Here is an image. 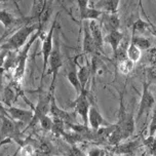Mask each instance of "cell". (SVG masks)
I'll return each instance as SVG.
<instances>
[{
	"mask_svg": "<svg viewBox=\"0 0 156 156\" xmlns=\"http://www.w3.org/2000/svg\"><path fill=\"white\" fill-rule=\"evenodd\" d=\"M39 28V24L27 23L21 28H19L16 31L9 37L4 40L3 43L0 44V51H20L24 47V45L28 42L30 37L37 31Z\"/></svg>",
	"mask_w": 156,
	"mask_h": 156,
	"instance_id": "1",
	"label": "cell"
},
{
	"mask_svg": "<svg viewBox=\"0 0 156 156\" xmlns=\"http://www.w3.org/2000/svg\"><path fill=\"white\" fill-rule=\"evenodd\" d=\"M1 117V124H0V147L4 144L10 143L12 141L18 142L20 146L24 143L21 140V132L20 126L22 123L15 121L7 115H0Z\"/></svg>",
	"mask_w": 156,
	"mask_h": 156,
	"instance_id": "2",
	"label": "cell"
},
{
	"mask_svg": "<svg viewBox=\"0 0 156 156\" xmlns=\"http://www.w3.org/2000/svg\"><path fill=\"white\" fill-rule=\"evenodd\" d=\"M38 38H40V33L38 31H36L34 34L30 37V39L24 45L23 48L20 51L19 55H18V63H16L15 70L12 72V76L10 78L12 81L19 83V84H23V80H24V76H25V72H26V65H27L28 55H29L30 48H31L32 45L34 44V42Z\"/></svg>",
	"mask_w": 156,
	"mask_h": 156,
	"instance_id": "3",
	"label": "cell"
},
{
	"mask_svg": "<svg viewBox=\"0 0 156 156\" xmlns=\"http://www.w3.org/2000/svg\"><path fill=\"white\" fill-rule=\"evenodd\" d=\"M63 55L62 51H61V45L58 38L55 41H54V47H52V51L51 55H49V61H48V68H47V74L52 75V79L51 86H49V91L51 94H55V81H57V77L58 74V71L61 70L63 66Z\"/></svg>",
	"mask_w": 156,
	"mask_h": 156,
	"instance_id": "4",
	"label": "cell"
},
{
	"mask_svg": "<svg viewBox=\"0 0 156 156\" xmlns=\"http://www.w3.org/2000/svg\"><path fill=\"white\" fill-rule=\"evenodd\" d=\"M58 21V15L55 16L54 23L51 24V28H49L48 32L46 33V35L44 36L42 40V47H41V54H42V72H41V82H40V87L42 88V80L45 77V73L48 68V61H49V55H51L52 51V47H54V34H55V25H57Z\"/></svg>",
	"mask_w": 156,
	"mask_h": 156,
	"instance_id": "5",
	"label": "cell"
},
{
	"mask_svg": "<svg viewBox=\"0 0 156 156\" xmlns=\"http://www.w3.org/2000/svg\"><path fill=\"white\" fill-rule=\"evenodd\" d=\"M135 117H133L132 113L126 112L123 105V98H122V94H120V107H119L118 121H117L116 125L123 133L124 140L129 138L135 132Z\"/></svg>",
	"mask_w": 156,
	"mask_h": 156,
	"instance_id": "6",
	"label": "cell"
},
{
	"mask_svg": "<svg viewBox=\"0 0 156 156\" xmlns=\"http://www.w3.org/2000/svg\"><path fill=\"white\" fill-rule=\"evenodd\" d=\"M156 104L155 98L150 90V83L147 81L143 82V91H142L141 101L139 104V110L136 113V120H140L145 114L148 117V114L152 109H154Z\"/></svg>",
	"mask_w": 156,
	"mask_h": 156,
	"instance_id": "7",
	"label": "cell"
},
{
	"mask_svg": "<svg viewBox=\"0 0 156 156\" xmlns=\"http://www.w3.org/2000/svg\"><path fill=\"white\" fill-rule=\"evenodd\" d=\"M88 90H82L77 94V98L72 102V107H74V112L80 116L82 123L88 125V112L90 108V101L88 99Z\"/></svg>",
	"mask_w": 156,
	"mask_h": 156,
	"instance_id": "8",
	"label": "cell"
},
{
	"mask_svg": "<svg viewBox=\"0 0 156 156\" xmlns=\"http://www.w3.org/2000/svg\"><path fill=\"white\" fill-rule=\"evenodd\" d=\"M6 112L8 116L15 121L28 125L30 124V122L33 119V116H34V112L32 109H24V108H20L16 106L6 107Z\"/></svg>",
	"mask_w": 156,
	"mask_h": 156,
	"instance_id": "9",
	"label": "cell"
},
{
	"mask_svg": "<svg viewBox=\"0 0 156 156\" xmlns=\"http://www.w3.org/2000/svg\"><path fill=\"white\" fill-rule=\"evenodd\" d=\"M83 25V38H82V52L84 55H94L99 54L97 51L96 44H94V38L91 36L90 30V21L85 20L82 21Z\"/></svg>",
	"mask_w": 156,
	"mask_h": 156,
	"instance_id": "10",
	"label": "cell"
},
{
	"mask_svg": "<svg viewBox=\"0 0 156 156\" xmlns=\"http://www.w3.org/2000/svg\"><path fill=\"white\" fill-rule=\"evenodd\" d=\"M103 31L107 33L117 31L120 28V19L118 13H110V12H103L100 19L98 20Z\"/></svg>",
	"mask_w": 156,
	"mask_h": 156,
	"instance_id": "11",
	"label": "cell"
},
{
	"mask_svg": "<svg viewBox=\"0 0 156 156\" xmlns=\"http://www.w3.org/2000/svg\"><path fill=\"white\" fill-rule=\"evenodd\" d=\"M112 123H110L108 120H106L104 116L102 115L99 109L94 105H90V112H88V126L94 132H97L99 129L105 126H109Z\"/></svg>",
	"mask_w": 156,
	"mask_h": 156,
	"instance_id": "12",
	"label": "cell"
},
{
	"mask_svg": "<svg viewBox=\"0 0 156 156\" xmlns=\"http://www.w3.org/2000/svg\"><path fill=\"white\" fill-rule=\"evenodd\" d=\"M49 114L51 115V117L57 119H60L63 122H65L66 124H70L74 123L75 120V112L70 113L68 111L60 108L55 102V96L51 97V107H49Z\"/></svg>",
	"mask_w": 156,
	"mask_h": 156,
	"instance_id": "13",
	"label": "cell"
},
{
	"mask_svg": "<svg viewBox=\"0 0 156 156\" xmlns=\"http://www.w3.org/2000/svg\"><path fill=\"white\" fill-rule=\"evenodd\" d=\"M77 58H74V60H72L71 58H69L68 60V66H67V71H66V76L68 79L69 83L72 85V87L74 88V90L76 91L78 94L80 91L82 90L81 84H80L79 78H78V69H77V63H76Z\"/></svg>",
	"mask_w": 156,
	"mask_h": 156,
	"instance_id": "14",
	"label": "cell"
},
{
	"mask_svg": "<svg viewBox=\"0 0 156 156\" xmlns=\"http://www.w3.org/2000/svg\"><path fill=\"white\" fill-rule=\"evenodd\" d=\"M78 8H79V16L81 21H91V20H99L103 12L94 7H90L88 1L90 0H76Z\"/></svg>",
	"mask_w": 156,
	"mask_h": 156,
	"instance_id": "15",
	"label": "cell"
},
{
	"mask_svg": "<svg viewBox=\"0 0 156 156\" xmlns=\"http://www.w3.org/2000/svg\"><path fill=\"white\" fill-rule=\"evenodd\" d=\"M90 30L91 36H93V38H94L98 52L105 54V51H104L105 39H104V36H103V30L101 28V25H100L98 20H91V21H90Z\"/></svg>",
	"mask_w": 156,
	"mask_h": 156,
	"instance_id": "16",
	"label": "cell"
},
{
	"mask_svg": "<svg viewBox=\"0 0 156 156\" xmlns=\"http://www.w3.org/2000/svg\"><path fill=\"white\" fill-rule=\"evenodd\" d=\"M104 39L106 42L109 43V45L111 46L113 55H115V52L117 51V49H118L119 45H120L122 40L124 39V34L121 33L119 30H117V31L107 33Z\"/></svg>",
	"mask_w": 156,
	"mask_h": 156,
	"instance_id": "17",
	"label": "cell"
},
{
	"mask_svg": "<svg viewBox=\"0 0 156 156\" xmlns=\"http://www.w3.org/2000/svg\"><path fill=\"white\" fill-rule=\"evenodd\" d=\"M119 3H120V0H99L94 7L103 12L117 13Z\"/></svg>",
	"mask_w": 156,
	"mask_h": 156,
	"instance_id": "18",
	"label": "cell"
},
{
	"mask_svg": "<svg viewBox=\"0 0 156 156\" xmlns=\"http://www.w3.org/2000/svg\"><path fill=\"white\" fill-rule=\"evenodd\" d=\"M78 78L82 90H87V84L91 78V68L90 60L86 61L85 65H82L78 68Z\"/></svg>",
	"mask_w": 156,
	"mask_h": 156,
	"instance_id": "19",
	"label": "cell"
},
{
	"mask_svg": "<svg viewBox=\"0 0 156 156\" xmlns=\"http://www.w3.org/2000/svg\"><path fill=\"white\" fill-rule=\"evenodd\" d=\"M130 42L136 44L141 51L142 49L143 51H148L151 47V41L148 38L145 37V36L140 34H133V33H132V40H130Z\"/></svg>",
	"mask_w": 156,
	"mask_h": 156,
	"instance_id": "20",
	"label": "cell"
},
{
	"mask_svg": "<svg viewBox=\"0 0 156 156\" xmlns=\"http://www.w3.org/2000/svg\"><path fill=\"white\" fill-rule=\"evenodd\" d=\"M133 65H135V63H133L132 60H129V58L117 62V67H118L119 72L125 75L132 73L133 70Z\"/></svg>",
	"mask_w": 156,
	"mask_h": 156,
	"instance_id": "21",
	"label": "cell"
},
{
	"mask_svg": "<svg viewBox=\"0 0 156 156\" xmlns=\"http://www.w3.org/2000/svg\"><path fill=\"white\" fill-rule=\"evenodd\" d=\"M149 23L148 21H143V20L139 19L136 20V21L135 22V23L133 24V31L132 33H133V34H140V33H145L148 31L149 32Z\"/></svg>",
	"mask_w": 156,
	"mask_h": 156,
	"instance_id": "22",
	"label": "cell"
},
{
	"mask_svg": "<svg viewBox=\"0 0 156 156\" xmlns=\"http://www.w3.org/2000/svg\"><path fill=\"white\" fill-rule=\"evenodd\" d=\"M127 58L133 63H136L141 58V49L133 42H130L127 46Z\"/></svg>",
	"mask_w": 156,
	"mask_h": 156,
	"instance_id": "23",
	"label": "cell"
},
{
	"mask_svg": "<svg viewBox=\"0 0 156 156\" xmlns=\"http://www.w3.org/2000/svg\"><path fill=\"white\" fill-rule=\"evenodd\" d=\"M39 124H40L41 129L44 132H51L54 127V118L47 114L39 120Z\"/></svg>",
	"mask_w": 156,
	"mask_h": 156,
	"instance_id": "24",
	"label": "cell"
},
{
	"mask_svg": "<svg viewBox=\"0 0 156 156\" xmlns=\"http://www.w3.org/2000/svg\"><path fill=\"white\" fill-rule=\"evenodd\" d=\"M156 135V105L153 109V114L151 117L148 129V136H155Z\"/></svg>",
	"mask_w": 156,
	"mask_h": 156,
	"instance_id": "25",
	"label": "cell"
},
{
	"mask_svg": "<svg viewBox=\"0 0 156 156\" xmlns=\"http://www.w3.org/2000/svg\"><path fill=\"white\" fill-rule=\"evenodd\" d=\"M147 61L149 62L150 66L156 67V45L147 51Z\"/></svg>",
	"mask_w": 156,
	"mask_h": 156,
	"instance_id": "26",
	"label": "cell"
},
{
	"mask_svg": "<svg viewBox=\"0 0 156 156\" xmlns=\"http://www.w3.org/2000/svg\"><path fill=\"white\" fill-rule=\"evenodd\" d=\"M147 78H148V82H155L156 81V67L154 66H149L146 69Z\"/></svg>",
	"mask_w": 156,
	"mask_h": 156,
	"instance_id": "27",
	"label": "cell"
},
{
	"mask_svg": "<svg viewBox=\"0 0 156 156\" xmlns=\"http://www.w3.org/2000/svg\"><path fill=\"white\" fill-rule=\"evenodd\" d=\"M106 152L105 150H103L101 148H91L87 153V156H105Z\"/></svg>",
	"mask_w": 156,
	"mask_h": 156,
	"instance_id": "28",
	"label": "cell"
},
{
	"mask_svg": "<svg viewBox=\"0 0 156 156\" xmlns=\"http://www.w3.org/2000/svg\"><path fill=\"white\" fill-rule=\"evenodd\" d=\"M143 12H144V16H146V20L148 21V23H149V27H150V28H149V32L151 33L152 35H154L155 37H156V25L153 24L152 22L148 19V16H146V13H145V10H144V9H143Z\"/></svg>",
	"mask_w": 156,
	"mask_h": 156,
	"instance_id": "29",
	"label": "cell"
},
{
	"mask_svg": "<svg viewBox=\"0 0 156 156\" xmlns=\"http://www.w3.org/2000/svg\"><path fill=\"white\" fill-rule=\"evenodd\" d=\"M7 54H8V51H5V49H1V51H0V68L3 67L5 58H6Z\"/></svg>",
	"mask_w": 156,
	"mask_h": 156,
	"instance_id": "30",
	"label": "cell"
},
{
	"mask_svg": "<svg viewBox=\"0 0 156 156\" xmlns=\"http://www.w3.org/2000/svg\"><path fill=\"white\" fill-rule=\"evenodd\" d=\"M0 115H7L8 114L6 112V107L4 106V104L1 101V98H0Z\"/></svg>",
	"mask_w": 156,
	"mask_h": 156,
	"instance_id": "31",
	"label": "cell"
},
{
	"mask_svg": "<svg viewBox=\"0 0 156 156\" xmlns=\"http://www.w3.org/2000/svg\"><path fill=\"white\" fill-rule=\"evenodd\" d=\"M20 153H21V146H19V148L16 149L15 152H13V154L12 156H19Z\"/></svg>",
	"mask_w": 156,
	"mask_h": 156,
	"instance_id": "32",
	"label": "cell"
},
{
	"mask_svg": "<svg viewBox=\"0 0 156 156\" xmlns=\"http://www.w3.org/2000/svg\"><path fill=\"white\" fill-rule=\"evenodd\" d=\"M9 1V0H0V3H3V2H7Z\"/></svg>",
	"mask_w": 156,
	"mask_h": 156,
	"instance_id": "33",
	"label": "cell"
},
{
	"mask_svg": "<svg viewBox=\"0 0 156 156\" xmlns=\"http://www.w3.org/2000/svg\"><path fill=\"white\" fill-rule=\"evenodd\" d=\"M37 1H39V2H42V3H45L46 0H37Z\"/></svg>",
	"mask_w": 156,
	"mask_h": 156,
	"instance_id": "34",
	"label": "cell"
},
{
	"mask_svg": "<svg viewBox=\"0 0 156 156\" xmlns=\"http://www.w3.org/2000/svg\"><path fill=\"white\" fill-rule=\"evenodd\" d=\"M155 136H156V135H155Z\"/></svg>",
	"mask_w": 156,
	"mask_h": 156,
	"instance_id": "35",
	"label": "cell"
}]
</instances>
